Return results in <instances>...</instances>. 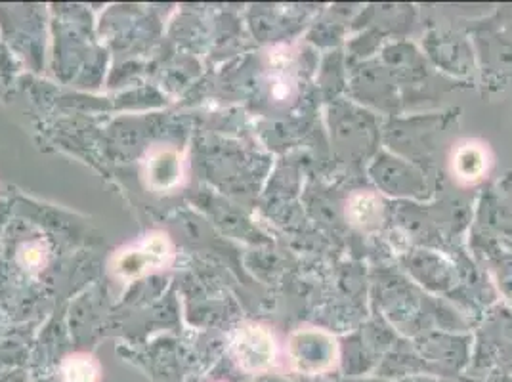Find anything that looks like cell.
<instances>
[{
  "label": "cell",
  "mask_w": 512,
  "mask_h": 382,
  "mask_svg": "<svg viewBox=\"0 0 512 382\" xmlns=\"http://www.w3.org/2000/svg\"><path fill=\"white\" fill-rule=\"evenodd\" d=\"M258 382H287V381H281V379H262V381Z\"/></svg>",
  "instance_id": "9"
},
{
  "label": "cell",
  "mask_w": 512,
  "mask_h": 382,
  "mask_svg": "<svg viewBox=\"0 0 512 382\" xmlns=\"http://www.w3.org/2000/svg\"><path fill=\"white\" fill-rule=\"evenodd\" d=\"M232 348L241 369L249 373H260L268 369L276 358L274 335L260 325H247L239 329Z\"/></svg>",
  "instance_id": "2"
},
{
  "label": "cell",
  "mask_w": 512,
  "mask_h": 382,
  "mask_svg": "<svg viewBox=\"0 0 512 382\" xmlns=\"http://www.w3.org/2000/svg\"><path fill=\"white\" fill-rule=\"evenodd\" d=\"M289 356L302 373H320L335 361V342L318 331H299L289 342Z\"/></svg>",
  "instance_id": "3"
},
{
  "label": "cell",
  "mask_w": 512,
  "mask_h": 382,
  "mask_svg": "<svg viewBox=\"0 0 512 382\" xmlns=\"http://www.w3.org/2000/svg\"><path fill=\"white\" fill-rule=\"evenodd\" d=\"M64 382H98L100 365L86 354H73L62 363Z\"/></svg>",
  "instance_id": "6"
},
{
  "label": "cell",
  "mask_w": 512,
  "mask_h": 382,
  "mask_svg": "<svg viewBox=\"0 0 512 382\" xmlns=\"http://www.w3.org/2000/svg\"><path fill=\"white\" fill-rule=\"evenodd\" d=\"M146 180L153 191H171L182 182V157L176 149L159 146L153 148L146 161Z\"/></svg>",
  "instance_id": "4"
},
{
  "label": "cell",
  "mask_w": 512,
  "mask_h": 382,
  "mask_svg": "<svg viewBox=\"0 0 512 382\" xmlns=\"http://www.w3.org/2000/svg\"><path fill=\"white\" fill-rule=\"evenodd\" d=\"M171 239L165 234L146 235L138 243H132L125 249L117 251L111 260L113 276L132 281L138 277L148 276L155 270L169 266L172 260Z\"/></svg>",
  "instance_id": "1"
},
{
  "label": "cell",
  "mask_w": 512,
  "mask_h": 382,
  "mask_svg": "<svg viewBox=\"0 0 512 382\" xmlns=\"http://www.w3.org/2000/svg\"><path fill=\"white\" fill-rule=\"evenodd\" d=\"M451 169L461 182H478L488 170V151L474 142L463 144L453 153Z\"/></svg>",
  "instance_id": "5"
},
{
  "label": "cell",
  "mask_w": 512,
  "mask_h": 382,
  "mask_svg": "<svg viewBox=\"0 0 512 382\" xmlns=\"http://www.w3.org/2000/svg\"><path fill=\"white\" fill-rule=\"evenodd\" d=\"M20 256L23 264L29 268H39L44 262L43 249L39 245H25L20 251Z\"/></svg>",
  "instance_id": "8"
},
{
  "label": "cell",
  "mask_w": 512,
  "mask_h": 382,
  "mask_svg": "<svg viewBox=\"0 0 512 382\" xmlns=\"http://www.w3.org/2000/svg\"><path fill=\"white\" fill-rule=\"evenodd\" d=\"M381 216V203L373 195H356L350 201V218L356 226L367 228Z\"/></svg>",
  "instance_id": "7"
}]
</instances>
